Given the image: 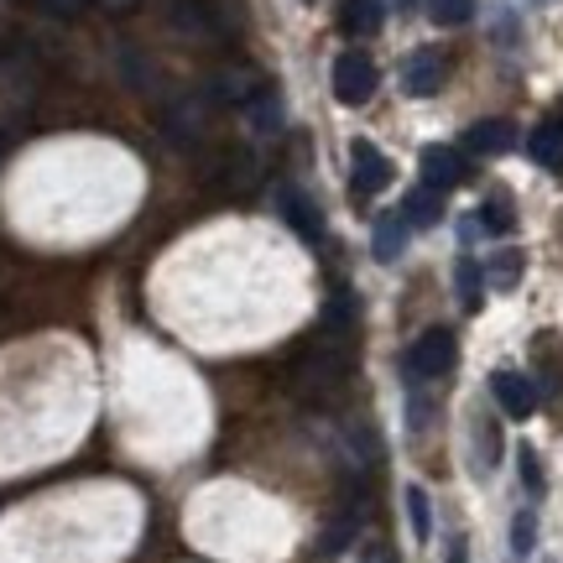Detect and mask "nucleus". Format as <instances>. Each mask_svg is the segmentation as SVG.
<instances>
[{
  "mask_svg": "<svg viewBox=\"0 0 563 563\" xmlns=\"http://www.w3.org/2000/svg\"><path fill=\"white\" fill-rule=\"evenodd\" d=\"M443 79H449V53H443V47H418V53H407V63H402V89L412 95V100L439 95Z\"/></svg>",
  "mask_w": 563,
  "mask_h": 563,
  "instance_id": "nucleus-1",
  "label": "nucleus"
},
{
  "mask_svg": "<svg viewBox=\"0 0 563 563\" xmlns=\"http://www.w3.org/2000/svg\"><path fill=\"white\" fill-rule=\"evenodd\" d=\"M334 95H340V104H365L376 95V63L365 53H340V63H334Z\"/></svg>",
  "mask_w": 563,
  "mask_h": 563,
  "instance_id": "nucleus-2",
  "label": "nucleus"
},
{
  "mask_svg": "<svg viewBox=\"0 0 563 563\" xmlns=\"http://www.w3.org/2000/svg\"><path fill=\"white\" fill-rule=\"evenodd\" d=\"M386 183H391V162L382 157V146H371V141H355L350 146V188L371 199V194H382Z\"/></svg>",
  "mask_w": 563,
  "mask_h": 563,
  "instance_id": "nucleus-3",
  "label": "nucleus"
},
{
  "mask_svg": "<svg viewBox=\"0 0 563 563\" xmlns=\"http://www.w3.org/2000/svg\"><path fill=\"white\" fill-rule=\"evenodd\" d=\"M407 365H412V376H443L454 365V334L449 329H422L412 350H407Z\"/></svg>",
  "mask_w": 563,
  "mask_h": 563,
  "instance_id": "nucleus-4",
  "label": "nucleus"
},
{
  "mask_svg": "<svg viewBox=\"0 0 563 563\" xmlns=\"http://www.w3.org/2000/svg\"><path fill=\"white\" fill-rule=\"evenodd\" d=\"M490 391H496V402H501L506 418H532L538 412V386L527 382V376H517V371H496L490 376Z\"/></svg>",
  "mask_w": 563,
  "mask_h": 563,
  "instance_id": "nucleus-5",
  "label": "nucleus"
},
{
  "mask_svg": "<svg viewBox=\"0 0 563 563\" xmlns=\"http://www.w3.org/2000/svg\"><path fill=\"white\" fill-rule=\"evenodd\" d=\"M418 167H422V183L428 188H454V183H464V157L454 152V146H422V157H418Z\"/></svg>",
  "mask_w": 563,
  "mask_h": 563,
  "instance_id": "nucleus-6",
  "label": "nucleus"
},
{
  "mask_svg": "<svg viewBox=\"0 0 563 563\" xmlns=\"http://www.w3.org/2000/svg\"><path fill=\"white\" fill-rule=\"evenodd\" d=\"M266 89V79L256 74V68H224V74H214V84H209V95L214 100H224V104H251L256 95Z\"/></svg>",
  "mask_w": 563,
  "mask_h": 563,
  "instance_id": "nucleus-7",
  "label": "nucleus"
},
{
  "mask_svg": "<svg viewBox=\"0 0 563 563\" xmlns=\"http://www.w3.org/2000/svg\"><path fill=\"white\" fill-rule=\"evenodd\" d=\"M517 146V125L511 121H475L464 131V152H475V157H501Z\"/></svg>",
  "mask_w": 563,
  "mask_h": 563,
  "instance_id": "nucleus-8",
  "label": "nucleus"
},
{
  "mask_svg": "<svg viewBox=\"0 0 563 563\" xmlns=\"http://www.w3.org/2000/svg\"><path fill=\"white\" fill-rule=\"evenodd\" d=\"M277 214L292 224V230H298L302 241H319V235H323L319 209H313V199H308L302 188H282V194H277Z\"/></svg>",
  "mask_w": 563,
  "mask_h": 563,
  "instance_id": "nucleus-9",
  "label": "nucleus"
},
{
  "mask_svg": "<svg viewBox=\"0 0 563 563\" xmlns=\"http://www.w3.org/2000/svg\"><path fill=\"white\" fill-rule=\"evenodd\" d=\"M527 157L538 167H563V121H543L527 136Z\"/></svg>",
  "mask_w": 563,
  "mask_h": 563,
  "instance_id": "nucleus-10",
  "label": "nucleus"
},
{
  "mask_svg": "<svg viewBox=\"0 0 563 563\" xmlns=\"http://www.w3.org/2000/svg\"><path fill=\"white\" fill-rule=\"evenodd\" d=\"M402 220L418 224V230L439 224L443 220V194H439V188H428V183H422V188H412V194H407V203H402Z\"/></svg>",
  "mask_w": 563,
  "mask_h": 563,
  "instance_id": "nucleus-11",
  "label": "nucleus"
},
{
  "mask_svg": "<svg viewBox=\"0 0 563 563\" xmlns=\"http://www.w3.org/2000/svg\"><path fill=\"white\" fill-rule=\"evenodd\" d=\"M340 26L350 32V37H371V32H382V0H344Z\"/></svg>",
  "mask_w": 563,
  "mask_h": 563,
  "instance_id": "nucleus-12",
  "label": "nucleus"
},
{
  "mask_svg": "<svg viewBox=\"0 0 563 563\" xmlns=\"http://www.w3.org/2000/svg\"><path fill=\"white\" fill-rule=\"evenodd\" d=\"M402 245H407V220L402 214H382V220H376V241H371L376 262H397Z\"/></svg>",
  "mask_w": 563,
  "mask_h": 563,
  "instance_id": "nucleus-13",
  "label": "nucleus"
},
{
  "mask_svg": "<svg viewBox=\"0 0 563 563\" xmlns=\"http://www.w3.org/2000/svg\"><path fill=\"white\" fill-rule=\"evenodd\" d=\"M245 121H251V131H262V136L282 131V95L277 89H262L256 100L245 104Z\"/></svg>",
  "mask_w": 563,
  "mask_h": 563,
  "instance_id": "nucleus-14",
  "label": "nucleus"
},
{
  "mask_svg": "<svg viewBox=\"0 0 563 563\" xmlns=\"http://www.w3.org/2000/svg\"><path fill=\"white\" fill-rule=\"evenodd\" d=\"M522 266H527L522 251H501V256H490V266H485V282H496L501 292H511L522 282Z\"/></svg>",
  "mask_w": 563,
  "mask_h": 563,
  "instance_id": "nucleus-15",
  "label": "nucleus"
},
{
  "mask_svg": "<svg viewBox=\"0 0 563 563\" xmlns=\"http://www.w3.org/2000/svg\"><path fill=\"white\" fill-rule=\"evenodd\" d=\"M407 522H412V538H418V543L433 538V506H428V490H422V485H407Z\"/></svg>",
  "mask_w": 563,
  "mask_h": 563,
  "instance_id": "nucleus-16",
  "label": "nucleus"
},
{
  "mask_svg": "<svg viewBox=\"0 0 563 563\" xmlns=\"http://www.w3.org/2000/svg\"><path fill=\"white\" fill-rule=\"evenodd\" d=\"M475 224L490 230V235H506V230L517 224V209H511V199H485V209L475 214Z\"/></svg>",
  "mask_w": 563,
  "mask_h": 563,
  "instance_id": "nucleus-17",
  "label": "nucleus"
},
{
  "mask_svg": "<svg viewBox=\"0 0 563 563\" xmlns=\"http://www.w3.org/2000/svg\"><path fill=\"white\" fill-rule=\"evenodd\" d=\"M481 282H485V272L475 262H460V266H454V292H460L464 308H481Z\"/></svg>",
  "mask_w": 563,
  "mask_h": 563,
  "instance_id": "nucleus-18",
  "label": "nucleus"
},
{
  "mask_svg": "<svg viewBox=\"0 0 563 563\" xmlns=\"http://www.w3.org/2000/svg\"><path fill=\"white\" fill-rule=\"evenodd\" d=\"M532 350L543 355V376H548V386L553 391H563V361H559V334H538L532 340Z\"/></svg>",
  "mask_w": 563,
  "mask_h": 563,
  "instance_id": "nucleus-19",
  "label": "nucleus"
},
{
  "mask_svg": "<svg viewBox=\"0 0 563 563\" xmlns=\"http://www.w3.org/2000/svg\"><path fill=\"white\" fill-rule=\"evenodd\" d=\"M428 16L439 26H460V21L475 16V0H428Z\"/></svg>",
  "mask_w": 563,
  "mask_h": 563,
  "instance_id": "nucleus-20",
  "label": "nucleus"
},
{
  "mask_svg": "<svg viewBox=\"0 0 563 563\" xmlns=\"http://www.w3.org/2000/svg\"><path fill=\"white\" fill-rule=\"evenodd\" d=\"M517 470H522L527 490H532V496H543V464H538V454H532V449H517Z\"/></svg>",
  "mask_w": 563,
  "mask_h": 563,
  "instance_id": "nucleus-21",
  "label": "nucleus"
},
{
  "mask_svg": "<svg viewBox=\"0 0 563 563\" xmlns=\"http://www.w3.org/2000/svg\"><path fill=\"white\" fill-rule=\"evenodd\" d=\"M538 543V522H532V511H517V522H511V548L517 553H532Z\"/></svg>",
  "mask_w": 563,
  "mask_h": 563,
  "instance_id": "nucleus-22",
  "label": "nucleus"
},
{
  "mask_svg": "<svg viewBox=\"0 0 563 563\" xmlns=\"http://www.w3.org/2000/svg\"><path fill=\"white\" fill-rule=\"evenodd\" d=\"M350 532H355V522H350V517H340V522L329 527V538H323V553H340V548L350 543Z\"/></svg>",
  "mask_w": 563,
  "mask_h": 563,
  "instance_id": "nucleus-23",
  "label": "nucleus"
},
{
  "mask_svg": "<svg viewBox=\"0 0 563 563\" xmlns=\"http://www.w3.org/2000/svg\"><path fill=\"white\" fill-rule=\"evenodd\" d=\"M89 0H42V11H53V16H79Z\"/></svg>",
  "mask_w": 563,
  "mask_h": 563,
  "instance_id": "nucleus-24",
  "label": "nucleus"
},
{
  "mask_svg": "<svg viewBox=\"0 0 563 563\" xmlns=\"http://www.w3.org/2000/svg\"><path fill=\"white\" fill-rule=\"evenodd\" d=\"M104 11H110V16H125V11H136L141 0H100Z\"/></svg>",
  "mask_w": 563,
  "mask_h": 563,
  "instance_id": "nucleus-25",
  "label": "nucleus"
},
{
  "mask_svg": "<svg viewBox=\"0 0 563 563\" xmlns=\"http://www.w3.org/2000/svg\"><path fill=\"white\" fill-rule=\"evenodd\" d=\"M449 563H464V538H454V543H449Z\"/></svg>",
  "mask_w": 563,
  "mask_h": 563,
  "instance_id": "nucleus-26",
  "label": "nucleus"
},
{
  "mask_svg": "<svg viewBox=\"0 0 563 563\" xmlns=\"http://www.w3.org/2000/svg\"><path fill=\"white\" fill-rule=\"evenodd\" d=\"M5 146H11V136H5V131H0V157H5Z\"/></svg>",
  "mask_w": 563,
  "mask_h": 563,
  "instance_id": "nucleus-27",
  "label": "nucleus"
}]
</instances>
